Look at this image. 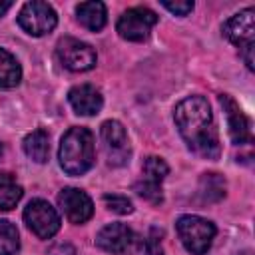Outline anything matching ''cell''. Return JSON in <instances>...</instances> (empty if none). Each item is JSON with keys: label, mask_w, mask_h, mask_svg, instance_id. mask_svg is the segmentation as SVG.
I'll return each mask as SVG.
<instances>
[{"label": "cell", "mask_w": 255, "mask_h": 255, "mask_svg": "<svg viewBox=\"0 0 255 255\" xmlns=\"http://www.w3.org/2000/svg\"><path fill=\"white\" fill-rule=\"evenodd\" d=\"M175 126L185 141V145L205 157V159H217L221 153L219 147V135L215 129L213 114L203 96H187L183 98L175 110H173Z\"/></svg>", "instance_id": "6da1fadb"}, {"label": "cell", "mask_w": 255, "mask_h": 255, "mask_svg": "<svg viewBox=\"0 0 255 255\" xmlns=\"http://www.w3.org/2000/svg\"><path fill=\"white\" fill-rule=\"evenodd\" d=\"M60 165L70 175H82L94 165V137L86 128H70L60 141Z\"/></svg>", "instance_id": "7a4b0ae2"}, {"label": "cell", "mask_w": 255, "mask_h": 255, "mask_svg": "<svg viewBox=\"0 0 255 255\" xmlns=\"http://www.w3.org/2000/svg\"><path fill=\"white\" fill-rule=\"evenodd\" d=\"M223 36L233 42L243 56V62L249 70H253V40H255V10L245 8L239 14L231 16L223 24Z\"/></svg>", "instance_id": "3957f363"}, {"label": "cell", "mask_w": 255, "mask_h": 255, "mask_svg": "<svg viewBox=\"0 0 255 255\" xmlns=\"http://www.w3.org/2000/svg\"><path fill=\"white\" fill-rule=\"evenodd\" d=\"M177 235L183 247L193 255H203L213 243L215 225L199 215H181L177 219Z\"/></svg>", "instance_id": "277c9868"}, {"label": "cell", "mask_w": 255, "mask_h": 255, "mask_svg": "<svg viewBox=\"0 0 255 255\" xmlns=\"http://www.w3.org/2000/svg\"><path fill=\"white\" fill-rule=\"evenodd\" d=\"M100 135H102L104 153H106L108 163L114 165V167L126 165L129 161V155H131V147H129V141H128L126 128L118 120H108V122L102 124Z\"/></svg>", "instance_id": "5b68a950"}, {"label": "cell", "mask_w": 255, "mask_h": 255, "mask_svg": "<svg viewBox=\"0 0 255 255\" xmlns=\"http://www.w3.org/2000/svg\"><path fill=\"white\" fill-rule=\"evenodd\" d=\"M56 22H58V16H56L54 8L40 0L24 4V8L18 14L20 28L30 36H44V34L52 32L56 28Z\"/></svg>", "instance_id": "8992f818"}, {"label": "cell", "mask_w": 255, "mask_h": 255, "mask_svg": "<svg viewBox=\"0 0 255 255\" xmlns=\"http://www.w3.org/2000/svg\"><path fill=\"white\" fill-rule=\"evenodd\" d=\"M56 56L60 60V64L72 72H86V70H92L96 66V50L86 44V42H80L76 38H62L56 46Z\"/></svg>", "instance_id": "52a82bcc"}, {"label": "cell", "mask_w": 255, "mask_h": 255, "mask_svg": "<svg viewBox=\"0 0 255 255\" xmlns=\"http://www.w3.org/2000/svg\"><path fill=\"white\" fill-rule=\"evenodd\" d=\"M155 22H157V16L149 8H129L120 16L116 30L124 40L141 42L147 38Z\"/></svg>", "instance_id": "ba28073f"}, {"label": "cell", "mask_w": 255, "mask_h": 255, "mask_svg": "<svg viewBox=\"0 0 255 255\" xmlns=\"http://www.w3.org/2000/svg\"><path fill=\"white\" fill-rule=\"evenodd\" d=\"M24 221L42 239H50L60 229V217H58L56 209L44 199H34L26 205Z\"/></svg>", "instance_id": "9c48e42d"}, {"label": "cell", "mask_w": 255, "mask_h": 255, "mask_svg": "<svg viewBox=\"0 0 255 255\" xmlns=\"http://www.w3.org/2000/svg\"><path fill=\"white\" fill-rule=\"evenodd\" d=\"M96 245L108 253L126 255L135 247V233L124 223H110L96 235Z\"/></svg>", "instance_id": "30bf717a"}, {"label": "cell", "mask_w": 255, "mask_h": 255, "mask_svg": "<svg viewBox=\"0 0 255 255\" xmlns=\"http://www.w3.org/2000/svg\"><path fill=\"white\" fill-rule=\"evenodd\" d=\"M219 102H221V108H223L225 118H227V128H229L231 141L237 143V145L251 143V124H249L247 116L241 112L239 104L229 94H221Z\"/></svg>", "instance_id": "8fae6325"}, {"label": "cell", "mask_w": 255, "mask_h": 255, "mask_svg": "<svg viewBox=\"0 0 255 255\" xmlns=\"http://www.w3.org/2000/svg\"><path fill=\"white\" fill-rule=\"evenodd\" d=\"M58 203L72 223H84L94 213V203L86 191L78 187H66L58 195Z\"/></svg>", "instance_id": "7c38bea8"}, {"label": "cell", "mask_w": 255, "mask_h": 255, "mask_svg": "<svg viewBox=\"0 0 255 255\" xmlns=\"http://www.w3.org/2000/svg\"><path fill=\"white\" fill-rule=\"evenodd\" d=\"M68 100L74 108L76 114L80 116H94L102 110V94L90 86V84H80V86H74L68 94Z\"/></svg>", "instance_id": "4fadbf2b"}, {"label": "cell", "mask_w": 255, "mask_h": 255, "mask_svg": "<svg viewBox=\"0 0 255 255\" xmlns=\"http://www.w3.org/2000/svg\"><path fill=\"white\" fill-rule=\"evenodd\" d=\"M76 14L78 22L92 32H98L106 26V6L102 2H82L76 6Z\"/></svg>", "instance_id": "5bb4252c"}, {"label": "cell", "mask_w": 255, "mask_h": 255, "mask_svg": "<svg viewBox=\"0 0 255 255\" xmlns=\"http://www.w3.org/2000/svg\"><path fill=\"white\" fill-rule=\"evenodd\" d=\"M24 151L36 163L48 161V153H50V137H48V133L44 129H34L32 133H28L26 139H24Z\"/></svg>", "instance_id": "9a60e30c"}, {"label": "cell", "mask_w": 255, "mask_h": 255, "mask_svg": "<svg viewBox=\"0 0 255 255\" xmlns=\"http://www.w3.org/2000/svg\"><path fill=\"white\" fill-rule=\"evenodd\" d=\"M22 80V68L18 60L0 48V88H14Z\"/></svg>", "instance_id": "2e32d148"}, {"label": "cell", "mask_w": 255, "mask_h": 255, "mask_svg": "<svg viewBox=\"0 0 255 255\" xmlns=\"http://www.w3.org/2000/svg\"><path fill=\"white\" fill-rule=\"evenodd\" d=\"M22 187L10 173H0V211H10L22 199Z\"/></svg>", "instance_id": "e0dca14e"}, {"label": "cell", "mask_w": 255, "mask_h": 255, "mask_svg": "<svg viewBox=\"0 0 255 255\" xmlns=\"http://www.w3.org/2000/svg\"><path fill=\"white\" fill-rule=\"evenodd\" d=\"M199 195L203 201H217L225 195V181L219 173H203L199 183Z\"/></svg>", "instance_id": "ac0fdd59"}, {"label": "cell", "mask_w": 255, "mask_h": 255, "mask_svg": "<svg viewBox=\"0 0 255 255\" xmlns=\"http://www.w3.org/2000/svg\"><path fill=\"white\" fill-rule=\"evenodd\" d=\"M20 249V237L16 225L0 219V255H14Z\"/></svg>", "instance_id": "d6986e66"}, {"label": "cell", "mask_w": 255, "mask_h": 255, "mask_svg": "<svg viewBox=\"0 0 255 255\" xmlns=\"http://www.w3.org/2000/svg\"><path fill=\"white\" fill-rule=\"evenodd\" d=\"M169 173V167L167 163L157 157V155H151L143 161V179L147 181H153V183H161V179Z\"/></svg>", "instance_id": "ffe728a7"}, {"label": "cell", "mask_w": 255, "mask_h": 255, "mask_svg": "<svg viewBox=\"0 0 255 255\" xmlns=\"http://www.w3.org/2000/svg\"><path fill=\"white\" fill-rule=\"evenodd\" d=\"M133 189L137 191V195H141L143 199L151 201V203H161L163 201V193H161V185L159 183H153V181H137L133 185Z\"/></svg>", "instance_id": "44dd1931"}, {"label": "cell", "mask_w": 255, "mask_h": 255, "mask_svg": "<svg viewBox=\"0 0 255 255\" xmlns=\"http://www.w3.org/2000/svg\"><path fill=\"white\" fill-rule=\"evenodd\" d=\"M104 203H106V207L110 211L120 213V215H128V213L133 211V205H131V201L126 195H118V193H112L110 195L108 193V195H104Z\"/></svg>", "instance_id": "7402d4cb"}, {"label": "cell", "mask_w": 255, "mask_h": 255, "mask_svg": "<svg viewBox=\"0 0 255 255\" xmlns=\"http://www.w3.org/2000/svg\"><path fill=\"white\" fill-rule=\"evenodd\" d=\"M161 231L157 227L149 229V235L145 239V253L147 255H163V247H161Z\"/></svg>", "instance_id": "603a6c76"}, {"label": "cell", "mask_w": 255, "mask_h": 255, "mask_svg": "<svg viewBox=\"0 0 255 255\" xmlns=\"http://www.w3.org/2000/svg\"><path fill=\"white\" fill-rule=\"evenodd\" d=\"M161 6L175 16H187L193 10V2H167V0H163Z\"/></svg>", "instance_id": "cb8c5ba5"}, {"label": "cell", "mask_w": 255, "mask_h": 255, "mask_svg": "<svg viewBox=\"0 0 255 255\" xmlns=\"http://www.w3.org/2000/svg\"><path fill=\"white\" fill-rule=\"evenodd\" d=\"M48 255H76V249L70 243H56L50 247Z\"/></svg>", "instance_id": "d4e9b609"}, {"label": "cell", "mask_w": 255, "mask_h": 255, "mask_svg": "<svg viewBox=\"0 0 255 255\" xmlns=\"http://www.w3.org/2000/svg\"><path fill=\"white\" fill-rule=\"evenodd\" d=\"M10 8H12V2L10 0H0V16H4Z\"/></svg>", "instance_id": "484cf974"}, {"label": "cell", "mask_w": 255, "mask_h": 255, "mask_svg": "<svg viewBox=\"0 0 255 255\" xmlns=\"http://www.w3.org/2000/svg\"><path fill=\"white\" fill-rule=\"evenodd\" d=\"M235 255H253V251H251V249H243V251H239V253H235Z\"/></svg>", "instance_id": "4316f807"}, {"label": "cell", "mask_w": 255, "mask_h": 255, "mask_svg": "<svg viewBox=\"0 0 255 255\" xmlns=\"http://www.w3.org/2000/svg\"><path fill=\"white\" fill-rule=\"evenodd\" d=\"M2 151H4V145H2V143H0V155H2Z\"/></svg>", "instance_id": "83f0119b"}]
</instances>
